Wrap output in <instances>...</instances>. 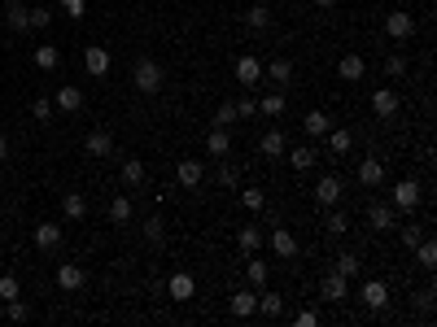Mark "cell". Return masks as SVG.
<instances>
[{
	"mask_svg": "<svg viewBox=\"0 0 437 327\" xmlns=\"http://www.w3.org/2000/svg\"><path fill=\"white\" fill-rule=\"evenodd\" d=\"M132 83H136V92H144V96L162 92V83H167V70H162V61L140 57V61H136V70H132Z\"/></svg>",
	"mask_w": 437,
	"mask_h": 327,
	"instance_id": "cell-1",
	"label": "cell"
},
{
	"mask_svg": "<svg viewBox=\"0 0 437 327\" xmlns=\"http://www.w3.org/2000/svg\"><path fill=\"white\" fill-rule=\"evenodd\" d=\"M359 297H363V305L371 310V314H381V310L390 305V284H381V280H363Z\"/></svg>",
	"mask_w": 437,
	"mask_h": 327,
	"instance_id": "cell-2",
	"label": "cell"
},
{
	"mask_svg": "<svg viewBox=\"0 0 437 327\" xmlns=\"http://www.w3.org/2000/svg\"><path fill=\"white\" fill-rule=\"evenodd\" d=\"M420 184L415 179H402V184H394V209H402V214H415V205H420Z\"/></svg>",
	"mask_w": 437,
	"mask_h": 327,
	"instance_id": "cell-3",
	"label": "cell"
},
{
	"mask_svg": "<svg viewBox=\"0 0 437 327\" xmlns=\"http://www.w3.org/2000/svg\"><path fill=\"white\" fill-rule=\"evenodd\" d=\"M263 244H271V253H276V257H298V236L289 232V227H271V236Z\"/></svg>",
	"mask_w": 437,
	"mask_h": 327,
	"instance_id": "cell-4",
	"label": "cell"
},
{
	"mask_svg": "<svg viewBox=\"0 0 437 327\" xmlns=\"http://www.w3.org/2000/svg\"><path fill=\"white\" fill-rule=\"evenodd\" d=\"M385 35H390V40H411L415 35V18H411V13H390V18H385Z\"/></svg>",
	"mask_w": 437,
	"mask_h": 327,
	"instance_id": "cell-5",
	"label": "cell"
},
{
	"mask_svg": "<svg viewBox=\"0 0 437 327\" xmlns=\"http://www.w3.org/2000/svg\"><path fill=\"white\" fill-rule=\"evenodd\" d=\"M398 92L394 88H376V92H371V113H376V118H394V113H398Z\"/></svg>",
	"mask_w": 437,
	"mask_h": 327,
	"instance_id": "cell-6",
	"label": "cell"
},
{
	"mask_svg": "<svg viewBox=\"0 0 437 327\" xmlns=\"http://www.w3.org/2000/svg\"><path fill=\"white\" fill-rule=\"evenodd\" d=\"M167 292H171V301H192V292H197V280H192L188 271H175L171 280H167Z\"/></svg>",
	"mask_w": 437,
	"mask_h": 327,
	"instance_id": "cell-7",
	"label": "cell"
},
{
	"mask_svg": "<svg viewBox=\"0 0 437 327\" xmlns=\"http://www.w3.org/2000/svg\"><path fill=\"white\" fill-rule=\"evenodd\" d=\"M84 70L92 74V79H105L109 74V48H84Z\"/></svg>",
	"mask_w": 437,
	"mask_h": 327,
	"instance_id": "cell-8",
	"label": "cell"
},
{
	"mask_svg": "<svg viewBox=\"0 0 437 327\" xmlns=\"http://www.w3.org/2000/svg\"><path fill=\"white\" fill-rule=\"evenodd\" d=\"M319 297H323V301H332V305H337V301H346V297H350V280H346V275H337V271H332L328 280L319 284Z\"/></svg>",
	"mask_w": 437,
	"mask_h": 327,
	"instance_id": "cell-9",
	"label": "cell"
},
{
	"mask_svg": "<svg viewBox=\"0 0 437 327\" xmlns=\"http://www.w3.org/2000/svg\"><path fill=\"white\" fill-rule=\"evenodd\" d=\"M359 184L363 188H381L385 184V161L381 157H363L359 161Z\"/></svg>",
	"mask_w": 437,
	"mask_h": 327,
	"instance_id": "cell-10",
	"label": "cell"
},
{
	"mask_svg": "<svg viewBox=\"0 0 437 327\" xmlns=\"http://www.w3.org/2000/svg\"><path fill=\"white\" fill-rule=\"evenodd\" d=\"M53 109H61V113L84 109V92H79L75 83H61V88H57V96H53Z\"/></svg>",
	"mask_w": 437,
	"mask_h": 327,
	"instance_id": "cell-11",
	"label": "cell"
},
{
	"mask_svg": "<svg viewBox=\"0 0 437 327\" xmlns=\"http://www.w3.org/2000/svg\"><path fill=\"white\" fill-rule=\"evenodd\" d=\"M337 74H342V79H346V83H359V79L367 74V61H363L359 53H346L342 61H337Z\"/></svg>",
	"mask_w": 437,
	"mask_h": 327,
	"instance_id": "cell-12",
	"label": "cell"
},
{
	"mask_svg": "<svg viewBox=\"0 0 437 327\" xmlns=\"http://www.w3.org/2000/svg\"><path fill=\"white\" fill-rule=\"evenodd\" d=\"M175 179H180L184 188H201V179H206V170H201V161L197 157H184L180 166H175Z\"/></svg>",
	"mask_w": 437,
	"mask_h": 327,
	"instance_id": "cell-13",
	"label": "cell"
},
{
	"mask_svg": "<svg viewBox=\"0 0 437 327\" xmlns=\"http://www.w3.org/2000/svg\"><path fill=\"white\" fill-rule=\"evenodd\" d=\"M315 201H319V205H337V201H342V179H337V175H323L319 184H315Z\"/></svg>",
	"mask_w": 437,
	"mask_h": 327,
	"instance_id": "cell-14",
	"label": "cell"
},
{
	"mask_svg": "<svg viewBox=\"0 0 437 327\" xmlns=\"http://www.w3.org/2000/svg\"><path fill=\"white\" fill-rule=\"evenodd\" d=\"M284 144H289V140H284V131H280V127H271V131H267V136H263V140H258V153H263V157H271V161H276V157H284Z\"/></svg>",
	"mask_w": 437,
	"mask_h": 327,
	"instance_id": "cell-15",
	"label": "cell"
},
{
	"mask_svg": "<svg viewBox=\"0 0 437 327\" xmlns=\"http://www.w3.org/2000/svg\"><path fill=\"white\" fill-rule=\"evenodd\" d=\"M236 79H240V83H245V88H254L258 83V79H263V61H258V57H236Z\"/></svg>",
	"mask_w": 437,
	"mask_h": 327,
	"instance_id": "cell-16",
	"label": "cell"
},
{
	"mask_svg": "<svg viewBox=\"0 0 437 327\" xmlns=\"http://www.w3.org/2000/svg\"><path fill=\"white\" fill-rule=\"evenodd\" d=\"M228 310H232L236 319L258 314V292H232V297H228Z\"/></svg>",
	"mask_w": 437,
	"mask_h": 327,
	"instance_id": "cell-17",
	"label": "cell"
},
{
	"mask_svg": "<svg viewBox=\"0 0 437 327\" xmlns=\"http://www.w3.org/2000/svg\"><path fill=\"white\" fill-rule=\"evenodd\" d=\"M206 153H210V157H228V153H232V136H228V127H215V131L206 136Z\"/></svg>",
	"mask_w": 437,
	"mask_h": 327,
	"instance_id": "cell-18",
	"label": "cell"
},
{
	"mask_svg": "<svg viewBox=\"0 0 437 327\" xmlns=\"http://www.w3.org/2000/svg\"><path fill=\"white\" fill-rule=\"evenodd\" d=\"M263 227H254V223H245V227H240V232H236V244H240V249H245V253H258V249H263Z\"/></svg>",
	"mask_w": 437,
	"mask_h": 327,
	"instance_id": "cell-19",
	"label": "cell"
},
{
	"mask_svg": "<svg viewBox=\"0 0 437 327\" xmlns=\"http://www.w3.org/2000/svg\"><path fill=\"white\" fill-rule=\"evenodd\" d=\"M57 288H66V292L84 288V271H79L75 262H61V266H57Z\"/></svg>",
	"mask_w": 437,
	"mask_h": 327,
	"instance_id": "cell-20",
	"label": "cell"
},
{
	"mask_svg": "<svg viewBox=\"0 0 437 327\" xmlns=\"http://www.w3.org/2000/svg\"><path fill=\"white\" fill-rule=\"evenodd\" d=\"M315 161H319V149H311V144H302V149H293V153H289V166H293V170H315Z\"/></svg>",
	"mask_w": 437,
	"mask_h": 327,
	"instance_id": "cell-21",
	"label": "cell"
},
{
	"mask_svg": "<svg viewBox=\"0 0 437 327\" xmlns=\"http://www.w3.org/2000/svg\"><path fill=\"white\" fill-rule=\"evenodd\" d=\"M367 223H371V232H390V227H398L394 223V205H371L367 209Z\"/></svg>",
	"mask_w": 437,
	"mask_h": 327,
	"instance_id": "cell-22",
	"label": "cell"
},
{
	"mask_svg": "<svg viewBox=\"0 0 437 327\" xmlns=\"http://www.w3.org/2000/svg\"><path fill=\"white\" fill-rule=\"evenodd\" d=\"M245 26H250V31H267V26H271V9L263 5V0H250V13H245Z\"/></svg>",
	"mask_w": 437,
	"mask_h": 327,
	"instance_id": "cell-23",
	"label": "cell"
},
{
	"mask_svg": "<svg viewBox=\"0 0 437 327\" xmlns=\"http://www.w3.org/2000/svg\"><path fill=\"white\" fill-rule=\"evenodd\" d=\"M263 74L271 79V83H289V79H293V61H284V57H271V61L263 65Z\"/></svg>",
	"mask_w": 437,
	"mask_h": 327,
	"instance_id": "cell-24",
	"label": "cell"
},
{
	"mask_svg": "<svg viewBox=\"0 0 437 327\" xmlns=\"http://www.w3.org/2000/svg\"><path fill=\"white\" fill-rule=\"evenodd\" d=\"M84 149L92 157H109V153H114V140H109V131H92V136L84 140Z\"/></svg>",
	"mask_w": 437,
	"mask_h": 327,
	"instance_id": "cell-25",
	"label": "cell"
},
{
	"mask_svg": "<svg viewBox=\"0 0 437 327\" xmlns=\"http://www.w3.org/2000/svg\"><path fill=\"white\" fill-rule=\"evenodd\" d=\"M323 140H328V153H337V157H346L350 153V131L346 127H328V136H323Z\"/></svg>",
	"mask_w": 437,
	"mask_h": 327,
	"instance_id": "cell-26",
	"label": "cell"
},
{
	"mask_svg": "<svg viewBox=\"0 0 437 327\" xmlns=\"http://www.w3.org/2000/svg\"><path fill=\"white\" fill-rule=\"evenodd\" d=\"M36 244L40 249H57L61 244V223H40L36 227Z\"/></svg>",
	"mask_w": 437,
	"mask_h": 327,
	"instance_id": "cell-27",
	"label": "cell"
},
{
	"mask_svg": "<svg viewBox=\"0 0 437 327\" xmlns=\"http://www.w3.org/2000/svg\"><path fill=\"white\" fill-rule=\"evenodd\" d=\"M302 127H306V136H328L332 118H328V113H323V109H311V113H306V118H302Z\"/></svg>",
	"mask_w": 437,
	"mask_h": 327,
	"instance_id": "cell-28",
	"label": "cell"
},
{
	"mask_svg": "<svg viewBox=\"0 0 437 327\" xmlns=\"http://www.w3.org/2000/svg\"><path fill=\"white\" fill-rule=\"evenodd\" d=\"M123 184H127V188H140V184H144V161H140V157H127V161H123Z\"/></svg>",
	"mask_w": 437,
	"mask_h": 327,
	"instance_id": "cell-29",
	"label": "cell"
},
{
	"mask_svg": "<svg viewBox=\"0 0 437 327\" xmlns=\"http://www.w3.org/2000/svg\"><path fill=\"white\" fill-rule=\"evenodd\" d=\"M61 209H66V218H84V214H88L84 192H66V196H61Z\"/></svg>",
	"mask_w": 437,
	"mask_h": 327,
	"instance_id": "cell-30",
	"label": "cell"
},
{
	"mask_svg": "<svg viewBox=\"0 0 437 327\" xmlns=\"http://www.w3.org/2000/svg\"><path fill=\"white\" fill-rule=\"evenodd\" d=\"M267 275H271V266H267L263 257H254L250 266H245V280H250L254 288H267Z\"/></svg>",
	"mask_w": 437,
	"mask_h": 327,
	"instance_id": "cell-31",
	"label": "cell"
},
{
	"mask_svg": "<svg viewBox=\"0 0 437 327\" xmlns=\"http://www.w3.org/2000/svg\"><path fill=\"white\" fill-rule=\"evenodd\" d=\"M36 65H40V70H57V65H61V53H57L53 44H40V48H36Z\"/></svg>",
	"mask_w": 437,
	"mask_h": 327,
	"instance_id": "cell-32",
	"label": "cell"
},
{
	"mask_svg": "<svg viewBox=\"0 0 437 327\" xmlns=\"http://www.w3.org/2000/svg\"><path fill=\"white\" fill-rule=\"evenodd\" d=\"M415 262H420V266H424V271H433V266H437V244H433L429 236L415 244Z\"/></svg>",
	"mask_w": 437,
	"mask_h": 327,
	"instance_id": "cell-33",
	"label": "cell"
},
{
	"mask_svg": "<svg viewBox=\"0 0 437 327\" xmlns=\"http://www.w3.org/2000/svg\"><path fill=\"white\" fill-rule=\"evenodd\" d=\"M258 113H267V118H280V113H284V96H280V92H267L263 101H258Z\"/></svg>",
	"mask_w": 437,
	"mask_h": 327,
	"instance_id": "cell-34",
	"label": "cell"
},
{
	"mask_svg": "<svg viewBox=\"0 0 437 327\" xmlns=\"http://www.w3.org/2000/svg\"><path fill=\"white\" fill-rule=\"evenodd\" d=\"M258 310L276 319V314H284V297H280V292H263V297H258Z\"/></svg>",
	"mask_w": 437,
	"mask_h": 327,
	"instance_id": "cell-35",
	"label": "cell"
},
{
	"mask_svg": "<svg viewBox=\"0 0 437 327\" xmlns=\"http://www.w3.org/2000/svg\"><path fill=\"white\" fill-rule=\"evenodd\" d=\"M9 31H31V9H22V5H9Z\"/></svg>",
	"mask_w": 437,
	"mask_h": 327,
	"instance_id": "cell-36",
	"label": "cell"
},
{
	"mask_svg": "<svg viewBox=\"0 0 437 327\" xmlns=\"http://www.w3.org/2000/svg\"><path fill=\"white\" fill-rule=\"evenodd\" d=\"M398 236H402V244H407V249H415V244L424 240V223H402Z\"/></svg>",
	"mask_w": 437,
	"mask_h": 327,
	"instance_id": "cell-37",
	"label": "cell"
},
{
	"mask_svg": "<svg viewBox=\"0 0 437 327\" xmlns=\"http://www.w3.org/2000/svg\"><path fill=\"white\" fill-rule=\"evenodd\" d=\"M359 271H363V262L354 257V253H342V257H337V275H346V280H354Z\"/></svg>",
	"mask_w": 437,
	"mask_h": 327,
	"instance_id": "cell-38",
	"label": "cell"
},
{
	"mask_svg": "<svg viewBox=\"0 0 437 327\" xmlns=\"http://www.w3.org/2000/svg\"><path fill=\"white\" fill-rule=\"evenodd\" d=\"M240 205H245V209H263L267 205V192L263 188H240Z\"/></svg>",
	"mask_w": 437,
	"mask_h": 327,
	"instance_id": "cell-39",
	"label": "cell"
},
{
	"mask_svg": "<svg viewBox=\"0 0 437 327\" xmlns=\"http://www.w3.org/2000/svg\"><path fill=\"white\" fill-rule=\"evenodd\" d=\"M9 310H5V319H13V323H26L31 319V305L22 301V297H13V301H5Z\"/></svg>",
	"mask_w": 437,
	"mask_h": 327,
	"instance_id": "cell-40",
	"label": "cell"
},
{
	"mask_svg": "<svg viewBox=\"0 0 437 327\" xmlns=\"http://www.w3.org/2000/svg\"><path fill=\"white\" fill-rule=\"evenodd\" d=\"M109 218L127 223V218H132V201H127V196H114V201H109Z\"/></svg>",
	"mask_w": 437,
	"mask_h": 327,
	"instance_id": "cell-41",
	"label": "cell"
},
{
	"mask_svg": "<svg viewBox=\"0 0 437 327\" xmlns=\"http://www.w3.org/2000/svg\"><path fill=\"white\" fill-rule=\"evenodd\" d=\"M328 232L332 236H346L350 232V214H346V209H332V214H328Z\"/></svg>",
	"mask_w": 437,
	"mask_h": 327,
	"instance_id": "cell-42",
	"label": "cell"
},
{
	"mask_svg": "<svg viewBox=\"0 0 437 327\" xmlns=\"http://www.w3.org/2000/svg\"><path fill=\"white\" fill-rule=\"evenodd\" d=\"M385 74H390V79H402V74H407V57H402V53L385 57Z\"/></svg>",
	"mask_w": 437,
	"mask_h": 327,
	"instance_id": "cell-43",
	"label": "cell"
},
{
	"mask_svg": "<svg viewBox=\"0 0 437 327\" xmlns=\"http://www.w3.org/2000/svg\"><path fill=\"white\" fill-rule=\"evenodd\" d=\"M13 297H22V288L13 275H0V301H13Z\"/></svg>",
	"mask_w": 437,
	"mask_h": 327,
	"instance_id": "cell-44",
	"label": "cell"
},
{
	"mask_svg": "<svg viewBox=\"0 0 437 327\" xmlns=\"http://www.w3.org/2000/svg\"><path fill=\"white\" fill-rule=\"evenodd\" d=\"M31 118H36V122H48V118H53V101H44V96H40V101L31 105Z\"/></svg>",
	"mask_w": 437,
	"mask_h": 327,
	"instance_id": "cell-45",
	"label": "cell"
},
{
	"mask_svg": "<svg viewBox=\"0 0 437 327\" xmlns=\"http://www.w3.org/2000/svg\"><path fill=\"white\" fill-rule=\"evenodd\" d=\"M144 236H149L153 244H162V240H167V227H162V218H149V223H144Z\"/></svg>",
	"mask_w": 437,
	"mask_h": 327,
	"instance_id": "cell-46",
	"label": "cell"
},
{
	"mask_svg": "<svg viewBox=\"0 0 437 327\" xmlns=\"http://www.w3.org/2000/svg\"><path fill=\"white\" fill-rule=\"evenodd\" d=\"M236 122V105H219L215 109V127H232Z\"/></svg>",
	"mask_w": 437,
	"mask_h": 327,
	"instance_id": "cell-47",
	"label": "cell"
},
{
	"mask_svg": "<svg viewBox=\"0 0 437 327\" xmlns=\"http://www.w3.org/2000/svg\"><path fill=\"white\" fill-rule=\"evenodd\" d=\"M48 22H53V13H48V9H31V31H44Z\"/></svg>",
	"mask_w": 437,
	"mask_h": 327,
	"instance_id": "cell-48",
	"label": "cell"
},
{
	"mask_svg": "<svg viewBox=\"0 0 437 327\" xmlns=\"http://www.w3.org/2000/svg\"><path fill=\"white\" fill-rule=\"evenodd\" d=\"M315 323H319L315 310H298V314H293V327H315Z\"/></svg>",
	"mask_w": 437,
	"mask_h": 327,
	"instance_id": "cell-49",
	"label": "cell"
},
{
	"mask_svg": "<svg viewBox=\"0 0 437 327\" xmlns=\"http://www.w3.org/2000/svg\"><path fill=\"white\" fill-rule=\"evenodd\" d=\"M254 113H258V101H250V96H245V101L236 105V118H254Z\"/></svg>",
	"mask_w": 437,
	"mask_h": 327,
	"instance_id": "cell-50",
	"label": "cell"
},
{
	"mask_svg": "<svg viewBox=\"0 0 437 327\" xmlns=\"http://www.w3.org/2000/svg\"><path fill=\"white\" fill-rule=\"evenodd\" d=\"M236 179H240V170H232V166L219 170V184H223V188H236Z\"/></svg>",
	"mask_w": 437,
	"mask_h": 327,
	"instance_id": "cell-51",
	"label": "cell"
},
{
	"mask_svg": "<svg viewBox=\"0 0 437 327\" xmlns=\"http://www.w3.org/2000/svg\"><path fill=\"white\" fill-rule=\"evenodd\" d=\"M61 9H66L70 18H84V0H61Z\"/></svg>",
	"mask_w": 437,
	"mask_h": 327,
	"instance_id": "cell-52",
	"label": "cell"
},
{
	"mask_svg": "<svg viewBox=\"0 0 437 327\" xmlns=\"http://www.w3.org/2000/svg\"><path fill=\"white\" fill-rule=\"evenodd\" d=\"M5 157H9V140H5V136H0V161H5Z\"/></svg>",
	"mask_w": 437,
	"mask_h": 327,
	"instance_id": "cell-53",
	"label": "cell"
},
{
	"mask_svg": "<svg viewBox=\"0 0 437 327\" xmlns=\"http://www.w3.org/2000/svg\"><path fill=\"white\" fill-rule=\"evenodd\" d=\"M315 5H319V9H332V5H337V0H315Z\"/></svg>",
	"mask_w": 437,
	"mask_h": 327,
	"instance_id": "cell-54",
	"label": "cell"
},
{
	"mask_svg": "<svg viewBox=\"0 0 437 327\" xmlns=\"http://www.w3.org/2000/svg\"><path fill=\"white\" fill-rule=\"evenodd\" d=\"M5 5H22V0H5Z\"/></svg>",
	"mask_w": 437,
	"mask_h": 327,
	"instance_id": "cell-55",
	"label": "cell"
}]
</instances>
